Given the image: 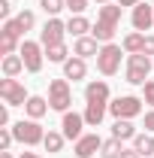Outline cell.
Wrapping results in <instances>:
<instances>
[{
  "label": "cell",
  "mask_w": 154,
  "mask_h": 158,
  "mask_svg": "<svg viewBox=\"0 0 154 158\" xmlns=\"http://www.w3.org/2000/svg\"><path fill=\"white\" fill-rule=\"evenodd\" d=\"M106 113H109V103H88L85 106V122L91 128H100V122H103Z\"/></svg>",
  "instance_id": "obj_18"
},
{
  "label": "cell",
  "mask_w": 154,
  "mask_h": 158,
  "mask_svg": "<svg viewBox=\"0 0 154 158\" xmlns=\"http://www.w3.org/2000/svg\"><path fill=\"white\" fill-rule=\"evenodd\" d=\"M45 58L52 61V64H64V61H67V46H64V43H60V46H48V49H45Z\"/></svg>",
  "instance_id": "obj_26"
},
{
  "label": "cell",
  "mask_w": 154,
  "mask_h": 158,
  "mask_svg": "<svg viewBox=\"0 0 154 158\" xmlns=\"http://www.w3.org/2000/svg\"><path fill=\"white\" fill-rule=\"evenodd\" d=\"M12 140H15L12 128H0V152H6V149L12 146Z\"/></svg>",
  "instance_id": "obj_29"
},
{
  "label": "cell",
  "mask_w": 154,
  "mask_h": 158,
  "mask_svg": "<svg viewBox=\"0 0 154 158\" xmlns=\"http://www.w3.org/2000/svg\"><path fill=\"white\" fill-rule=\"evenodd\" d=\"M67 9L76 12V15H82V12L88 9V0H67Z\"/></svg>",
  "instance_id": "obj_31"
},
{
  "label": "cell",
  "mask_w": 154,
  "mask_h": 158,
  "mask_svg": "<svg viewBox=\"0 0 154 158\" xmlns=\"http://www.w3.org/2000/svg\"><path fill=\"white\" fill-rule=\"evenodd\" d=\"M112 137L115 140H133L136 137V128H133V122L130 118H115V125H112Z\"/></svg>",
  "instance_id": "obj_19"
},
{
  "label": "cell",
  "mask_w": 154,
  "mask_h": 158,
  "mask_svg": "<svg viewBox=\"0 0 154 158\" xmlns=\"http://www.w3.org/2000/svg\"><path fill=\"white\" fill-rule=\"evenodd\" d=\"M39 6L45 9V15H52V19H55L60 9H67V0H39Z\"/></svg>",
  "instance_id": "obj_28"
},
{
  "label": "cell",
  "mask_w": 154,
  "mask_h": 158,
  "mask_svg": "<svg viewBox=\"0 0 154 158\" xmlns=\"http://www.w3.org/2000/svg\"><path fill=\"white\" fill-rule=\"evenodd\" d=\"M133 149L139 155H154V134H136L133 137Z\"/></svg>",
  "instance_id": "obj_23"
},
{
  "label": "cell",
  "mask_w": 154,
  "mask_h": 158,
  "mask_svg": "<svg viewBox=\"0 0 154 158\" xmlns=\"http://www.w3.org/2000/svg\"><path fill=\"white\" fill-rule=\"evenodd\" d=\"M100 149H103L100 134H82V137L76 140V146H73V152H76L79 158H91V155H97Z\"/></svg>",
  "instance_id": "obj_13"
},
{
  "label": "cell",
  "mask_w": 154,
  "mask_h": 158,
  "mask_svg": "<svg viewBox=\"0 0 154 158\" xmlns=\"http://www.w3.org/2000/svg\"><path fill=\"white\" fill-rule=\"evenodd\" d=\"M121 3H106V6H100L97 9V24L94 31H91V37L100 43V46H106V43H112L118 34V24H121Z\"/></svg>",
  "instance_id": "obj_1"
},
{
  "label": "cell",
  "mask_w": 154,
  "mask_h": 158,
  "mask_svg": "<svg viewBox=\"0 0 154 158\" xmlns=\"http://www.w3.org/2000/svg\"><path fill=\"white\" fill-rule=\"evenodd\" d=\"M15 21H18V27H21V31H24V34H27V31H30V27H33V24H37V15H33V12H30V9H21L18 15H15Z\"/></svg>",
  "instance_id": "obj_27"
},
{
  "label": "cell",
  "mask_w": 154,
  "mask_h": 158,
  "mask_svg": "<svg viewBox=\"0 0 154 158\" xmlns=\"http://www.w3.org/2000/svg\"><path fill=\"white\" fill-rule=\"evenodd\" d=\"M148 73H151V58L145 52L139 55H127V67H124V76L130 85H145L148 82Z\"/></svg>",
  "instance_id": "obj_2"
},
{
  "label": "cell",
  "mask_w": 154,
  "mask_h": 158,
  "mask_svg": "<svg viewBox=\"0 0 154 158\" xmlns=\"http://www.w3.org/2000/svg\"><path fill=\"white\" fill-rule=\"evenodd\" d=\"M24 113H27L30 118H37V122H39V118L48 113V100H45V98H37V94H33V98H27V103H24Z\"/></svg>",
  "instance_id": "obj_20"
},
{
  "label": "cell",
  "mask_w": 154,
  "mask_h": 158,
  "mask_svg": "<svg viewBox=\"0 0 154 158\" xmlns=\"http://www.w3.org/2000/svg\"><path fill=\"white\" fill-rule=\"evenodd\" d=\"M21 34H24V31L18 27L15 19L3 21V31H0V52H3V55H15V49H21V46H18Z\"/></svg>",
  "instance_id": "obj_9"
},
{
  "label": "cell",
  "mask_w": 154,
  "mask_h": 158,
  "mask_svg": "<svg viewBox=\"0 0 154 158\" xmlns=\"http://www.w3.org/2000/svg\"><path fill=\"white\" fill-rule=\"evenodd\" d=\"M115 3H121V6H139L142 0H115Z\"/></svg>",
  "instance_id": "obj_37"
},
{
  "label": "cell",
  "mask_w": 154,
  "mask_h": 158,
  "mask_svg": "<svg viewBox=\"0 0 154 158\" xmlns=\"http://www.w3.org/2000/svg\"><path fill=\"white\" fill-rule=\"evenodd\" d=\"M9 122V106H0V128Z\"/></svg>",
  "instance_id": "obj_35"
},
{
  "label": "cell",
  "mask_w": 154,
  "mask_h": 158,
  "mask_svg": "<svg viewBox=\"0 0 154 158\" xmlns=\"http://www.w3.org/2000/svg\"><path fill=\"white\" fill-rule=\"evenodd\" d=\"M18 158H42V155H39V152H21Z\"/></svg>",
  "instance_id": "obj_38"
},
{
  "label": "cell",
  "mask_w": 154,
  "mask_h": 158,
  "mask_svg": "<svg viewBox=\"0 0 154 158\" xmlns=\"http://www.w3.org/2000/svg\"><path fill=\"white\" fill-rule=\"evenodd\" d=\"M91 31H94V24L85 19V15H73V19L67 21V34H73L76 40H79V37H88Z\"/></svg>",
  "instance_id": "obj_17"
},
{
  "label": "cell",
  "mask_w": 154,
  "mask_h": 158,
  "mask_svg": "<svg viewBox=\"0 0 154 158\" xmlns=\"http://www.w3.org/2000/svg\"><path fill=\"white\" fill-rule=\"evenodd\" d=\"M9 15H12V3L9 0H0V19L9 21Z\"/></svg>",
  "instance_id": "obj_32"
},
{
  "label": "cell",
  "mask_w": 154,
  "mask_h": 158,
  "mask_svg": "<svg viewBox=\"0 0 154 158\" xmlns=\"http://www.w3.org/2000/svg\"><path fill=\"white\" fill-rule=\"evenodd\" d=\"M73 55H79V58H97L100 55V43H97L94 37H79L76 46H73Z\"/></svg>",
  "instance_id": "obj_16"
},
{
  "label": "cell",
  "mask_w": 154,
  "mask_h": 158,
  "mask_svg": "<svg viewBox=\"0 0 154 158\" xmlns=\"http://www.w3.org/2000/svg\"><path fill=\"white\" fill-rule=\"evenodd\" d=\"M73 103V88L67 79H52L48 82V106L58 110V113H67Z\"/></svg>",
  "instance_id": "obj_5"
},
{
  "label": "cell",
  "mask_w": 154,
  "mask_h": 158,
  "mask_svg": "<svg viewBox=\"0 0 154 158\" xmlns=\"http://www.w3.org/2000/svg\"><path fill=\"white\" fill-rule=\"evenodd\" d=\"M94 3H100V6H106V3H112V0H94Z\"/></svg>",
  "instance_id": "obj_40"
},
{
  "label": "cell",
  "mask_w": 154,
  "mask_h": 158,
  "mask_svg": "<svg viewBox=\"0 0 154 158\" xmlns=\"http://www.w3.org/2000/svg\"><path fill=\"white\" fill-rule=\"evenodd\" d=\"M12 134L24 146H39L45 140V131H42V125H39L37 118H21V122H15L12 125Z\"/></svg>",
  "instance_id": "obj_3"
},
{
  "label": "cell",
  "mask_w": 154,
  "mask_h": 158,
  "mask_svg": "<svg viewBox=\"0 0 154 158\" xmlns=\"http://www.w3.org/2000/svg\"><path fill=\"white\" fill-rule=\"evenodd\" d=\"M142 52H145L148 58L154 55V34H145V49H142Z\"/></svg>",
  "instance_id": "obj_33"
},
{
  "label": "cell",
  "mask_w": 154,
  "mask_h": 158,
  "mask_svg": "<svg viewBox=\"0 0 154 158\" xmlns=\"http://www.w3.org/2000/svg\"><path fill=\"white\" fill-rule=\"evenodd\" d=\"M121 158H142V155H139L136 149H124V152H121Z\"/></svg>",
  "instance_id": "obj_36"
},
{
  "label": "cell",
  "mask_w": 154,
  "mask_h": 158,
  "mask_svg": "<svg viewBox=\"0 0 154 158\" xmlns=\"http://www.w3.org/2000/svg\"><path fill=\"white\" fill-rule=\"evenodd\" d=\"M88 122H85V113H64V122H60V128H64V137L67 140H79L82 137V128H85Z\"/></svg>",
  "instance_id": "obj_11"
},
{
  "label": "cell",
  "mask_w": 154,
  "mask_h": 158,
  "mask_svg": "<svg viewBox=\"0 0 154 158\" xmlns=\"http://www.w3.org/2000/svg\"><path fill=\"white\" fill-rule=\"evenodd\" d=\"M121 46H124V52H127V55H139V52L145 49V34L133 31V34H127V37L121 40Z\"/></svg>",
  "instance_id": "obj_21"
},
{
  "label": "cell",
  "mask_w": 154,
  "mask_h": 158,
  "mask_svg": "<svg viewBox=\"0 0 154 158\" xmlns=\"http://www.w3.org/2000/svg\"><path fill=\"white\" fill-rule=\"evenodd\" d=\"M109 113L115 118H136L142 113V100L133 98V94H124V98H115L109 100Z\"/></svg>",
  "instance_id": "obj_8"
},
{
  "label": "cell",
  "mask_w": 154,
  "mask_h": 158,
  "mask_svg": "<svg viewBox=\"0 0 154 158\" xmlns=\"http://www.w3.org/2000/svg\"><path fill=\"white\" fill-rule=\"evenodd\" d=\"M24 70V61H21V55H3V76L15 79Z\"/></svg>",
  "instance_id": "obj_22"
},
{
  "label": "cell",
  "mask_w": 154,
  "mask_h": 158,
  "mask_svg": "<svg viewBox=\"0 0 154 158\" xmlns=\"http://www.w3.org/2000/svg\"><path fill=\"white\" fill-rule=\"evenodd\" d=\"M142 100H145L148 106H154V79H148V82L142 85Z\"/></svg>",
  "instance_id": "obj_30"
},
{
  "label": "cell",
  "mask_w": 154,
  "mask_h": 158,
  "mask_svg": "<svg viewBox=\"0 0 154 158\" xmlns=\"http://www.w3.org/2000/svg\"><path fill=\"white\" fill-rule=\"evenodd\" d=\"M85 100L88 103H109V82L103 79H94L85 85Z\"/></svg>",
  "instance_id": "obj_14"
},
{
  "label": "cell",
  "mask_w": 154,
  "mask_h": 158,
  "mask_svg": "<svg viewBox=\"0 0 154 158\" xmlns=\"http://www.w3.org/2000/svg\"><path fill=\"white\" fill-rule=\"evenodd\" d=\"M88 76V64H85V58H79V55H73V58L64 61V79H73V82H79V79Z\"/></svg>",
  "instance_id": "obj_15"
},
{
  "label": "cell",
  "mask_w": 154,
  "mask_h": 158,
  "mask_svg": "<svg viewBox=\"0 0 154 158\" xmlns=\"http://www.w3.org/2000/svg\"><path fill=\"white\" fill-rule=\"evenodd\" d=\"M121 49L124 46H115V43H106L100 46V55H97V70L103 76H115L121 70Z\"/></svg>",
  "instance_id": "obj_4"
},
{
  "label": "cell",
  "mask_w": 154,
  "mask_h": 158,
  "mask_svg": "<svg viewBox=\"0 0 154 158\" xmlns=\"http://www.w3.org/2000/svg\"><path fill=\"white\" fill-rule=\"evenodd\" d=\"M64 143H67V137H64V134H58V131H48V134H45V140H42L45 152H52V155H58L60 149H64Z\"/></svg>",
  "instance_id": "obj_24"
},
{
  "label": "cell",
  "mask_w": 154,
  "mask_h": 158,
  "mask_svg": "<svg viewBox=\"0 0 154 158\" xmlns=\"http://www.w3.org/2000/svg\"><path fill=\"white\" fill-rule=\"evenodd\" d=\"M130 21H133V31H139V34L151 31V24H154V6H148V3H139V6H133V15H130Z\"/></svg>",
  "instance_id": "obj_12"
},
{
  "label": "cell",
  "mask_w": 154,
  "mask_h": 158,
  "mask_svg": "<svg viewBox=\"0 0 154 158\" xmlns=\"http://www.w3.org/2000/svg\"><path fill=\"white\" fill-rule=\"evenodd\" d=\"M145 131L154 134V110H151V113H145Z\"/></svg>",
  "instance_id": "obj_34"
},
{
  "label": "cell",
  "mask_w": 154,
  "mask_h": 158,
  "mask_svg": "<svg viewBox=\"0 0 154 158\" xmlns=\"http://www.w3.org/2000/svg\"><path fill=\"white\" fill-rule=\"evenodd\" d=\"M64 34H67V21H60L58 15L45 21V27L39 31V43L48 49V46H60L64 43Z\"/></svg>",
  "instance_id": "obj_10"
},
{
  "label": "cell",
  "mask_w": 154,
  "mask_h": 158,
  "mask_svg": "<svg viewBox=\"0 0 154 158\" xmlns=\"http://www.w3.org/2000/svg\"><path fill=\"white\" fill-rule=\"evenodd\" d=\"M0 158H12V152H9V149H6V152H0Z\"/></svg>",
  "instance_id": "obj_39"
},
{
  "label": "cell",
  "mask_w": 154,
  "mask_h": 158,
  "mask_svg": "<svg viewBox=\"0 0 154 158\" xmlns=\"http://www.w3.org/2000/svg\"><path fill=\"white\" fill-rule=\"evenodd\" d=\"M42 52H45L42 43H30V40L21 43L18 55H21V61H24V70H27V73H39V70H42V58H45Z\"/></svg>",
  "instance_id": "obj_7"
},
{
  "label": "cell",
  "mask_w": 154,
  "mask_h": 158,
  "mask_svg": "<svg viewBox=\"0 0 154 158\" xmlns=\"http://www.w3.org/2000/svg\"><path fill=\"white\" fill-rule=\"evenodd\" d=\"M121 152H124L121 140H115V137L103 140V149H100V155H103V158H121Z\"/></svg>",
  "instance_id": "obj_25"
},
{
  "label": "cell",
  "mask_w": 154,
  "mask_h": 158,
  "mask_svg": "<svg viewBox=\"0 0 154 158\" xmlns=\"http://www.w3.org/2000/svg\"><path fill=\"white\" fill-rule=\"evenodd\" d=\"M0 98H3L6 106H24L27 103V91H24V85H21L18 79L3 76L0 79Z\"/></svg>",
  "instance_id": "obj_6"
}]
</instances>
